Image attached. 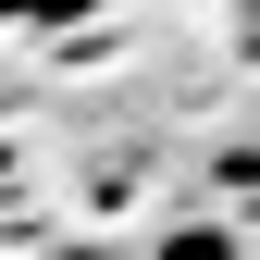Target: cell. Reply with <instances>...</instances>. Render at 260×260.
<instances>
[{"label": "cell", "instance_id": "obj_3", "mask_svg": "<svg viewBox=\"0 0 260 260\" xmlns=\"http://www.w3.org/2000/svg\"><path fill=\"white\" fill-rule=\"evenodd\" d=\"M248 50H260V0H248Z\"/></svg>", "mask_w": 260, "mask_h": 260}, {"label": "cell", "instance_id": "obj_4", "mask_svg": "<svg viewBox=\"0 0 260 260\" xmlns=\"http://www.w3.org/2000/svg\"><path fill=\"white\" fill-rule=\"evenodd\" d=\"M62 260H87V248H62Z\"/></svg>", "mask_w": 260, "mask_h": 260}, {"label": "cell", "instance_id": "obj_1", "mask_svg": "<svg viewBox=\"0 0 260 260\" xmlns=\"http://www.w3.org/2000/svg\"><path fill=\"white\" fill-rule=\"evenodd\" d=\"M100 0H0V25H87Z\"/></svg>", "mask_w": 260, "mask_h": 260}, {"label": "cell", "instance_id": "obj_2", "mask_svg": "<svg viewBox=\"0 0 260 260\" xmlns=\"http://www.w3.org/2000/svg\"><path fill=\"white\" fill-rule=\"evenodd\" d=\"M161 260H236V236L223 223H186V236H161Z\"/></svg>", "mask_w": 260, "mask_h": 260}]
</instances>
